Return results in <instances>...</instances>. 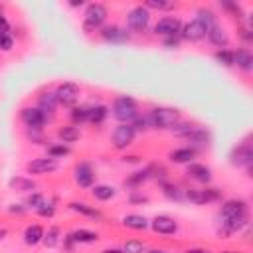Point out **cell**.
<instances>
[{
  "label": "cell",
  "mask_w": 253,
  "mask_h": 253,
  "mask_svg": "<svg viewBox=\"0 0 253 253\" xmlns=\"http://www.w3.org/2000/svg\"><path fill=\"white\" fill-rule=\"evenodd\" d=\"M113 117L121 123H132L136 117H138V111H136V101L128 95H121L115 99L113 103Z\"/></svg>",
  "instance_id": "obj_1"
},
{
  "label": "cell",
  "mask_w": 253,
  "mask_h": 253,
  "mask_svg": "<svg viewBox=\"0 0 253 253\" xmlns=\"http://www.w3.org/2000/svg\"><path fill=\"white\" fill-rule=\"evenodd\" d=\"M148 121L152 128H172L180 121V113L170 107H156L148 113Z\"/></svg>",
  "instance_id": "obj_2"
},
{
  "label": "cell",
  "mask_w": 253,
  "mask_h": 253,
  "mask_svg": "<svg viewBox=\"0 0 253 253\" xmlns=\"http://www.w3.org/2000/svg\"><path fill=\"white\" fill-rule=\"evenodd\" d=\"M150 22V12L144 8V6H134L128 16H126V24H128V30L134 32V34H142L146 30Z\"/></svg>",
  "instance_id": "obj_3"
},
{
  "label": "cell",
  "mask_w": 253,
  "mask_h": 253,
  "mask_svg": "<svg viewBox=\"0 0 253 253\" xmlns=\"http://www.w3.org/2000/svg\"><path fill=\"white\" fill-rule=\"evenodd\" d=\"M105 20H107V8L103 4L93 2V4L87 6V10H85V24H83L85 30H97V28H101L105 24Z\"/></svg>",
  "instance_id": "obj_4"
},
{
  "label": "cell",
  "mask_w": 253,
  "mask_h": 253,
  "mask_svg": "<svg viewBox=\"0 0 253 253\" xmlns=\"http://www.w3.org/2000/svg\"><path fill=\"white\" fill-rule=\"evenodd\" d=\"M180 30H182V24H180V20L174 18V16L160 18V20L156 22V26H154V34H156V36H162L164 40H166V38H176V36L180 34Z\"/></svg>",
  "instance_id": "obj_5"
},
{
  "label": "cell",
  "mask_w": 253,
  "mask_h": 253,
  "mask_svg": "<svg viewBox=\"0 0 253 253\" xmlns=\"http://www.w3.org/2000/svg\"><path fill=\"white\" fill-rule=\"evenodd\" d=\"M55 99H57L59 105H65V107L75 105V101L79 99V85L77 83H71V81L61 83L55 89Z\"/></svg>",
  "instance_id": "obj_6"
},
{
  "label": "cell",
  "mask_w": 253,
  "mask_h": 253,
  "mask_svg": "<svg viewBox=\"0 0 253 253\" xmlns=\"http://www.w3.org/2000/svg\"><path fill=\"white\" fill-rule=\"evenodd\" d=\"M47 119H51V117L45 115L43 111H40L38 107H26V109H22V121H24V125L30 126L32 130L42 128Z\"/></svg>",
  "instance_id": "obj_7"
},
{
  "label": "cell",
  "mask_w": 253,
  "mask_h": 253,
  "mask_svg": "<svg viewBox=\"0 0 253 253\" xmlns=\"http://www.w3.org/2000/svg\"><path fill=\"white\" fill-rule=\"evenodd\" d=\"M134 134H136V130H134L132 125L121 123V125L115 128V132H113V146H115V148H126V146L132 142Z\"/></svg>",
  "instance_id": "obj_8"
},
{
  "label": "cell",
  "mask_w": 253,
  "mask_h": 253,
  "mask_svg": "<svg viewBox=\"0 0 253 253\" xmlns=\"http://www.w3.org/2000/svg\"><path fill=\"white\" fill-rule=\"evenodd\" d=\"M93 180H95V170L89 162H81V164L75 166V182L81 188H91Z\"/></svg>",
  "instance_id": "obj_9"
},
{
  "label": "cell",
  "mask_w": 253,
  "mask_h": 253,
  "mask_svg": "<svg viewBox=\"0 0 253 253\" xmlns=\"http://www.w3.org/2000/svg\"><path fill=\"white\" fill-rule=\"evenodd\" d=\"M186 198L192 202V204H208V202H213L219 198V190L217 188H208V190H188L186 192Z\"/></svg>",
  "instance_id": "obj_10"
},
{
  "label": "cell",
  "mask_w": 253,
  "mask_h": 253,
  "mask_svg": "<svg viewBox=\"0 0 253 253\" xmlns=\"http://www.w3.org/2000/svg\"><path fill=\"white\" fill-rule=\"evenodd\" d=\"M53 170H57V160H53V158H36L32 162H28V172L30 174L42 176V174H49Z\"/></svg>",
  "instance_id": "obj_11"
},
{
  "label": "cell",
  "mask_w": 253,
  "mask_h": 253,
  "mask_svg": "<svg viewBox=\"0 0 253 253\" xmlns=\"http://www.w3.org/2000/svg\"><path fill=\"white\" fill-rule=\"evenodd\" d=\"M180 34H182V38H184L186 42H200V40L206 38V28H204L198 20H192V22H188V24L180 30Z\"/></svg>",
  "instance_id": "obj_12"
},
{
  "label": "cell",
  "mask_w": 253,
  "mask_h": 253,
  "mask_svg": "<svg viewBox=\"0 0 253 253\" xmlns=\"http://www.w3.org/2000/svg\"><path fill=\"white\" fill-rule=\"evenodd\" d=\"M243 213H247V204L243 200H227L221 206L219 217L221 219H227V217H235V215H243Z\"/></svg>",
  "instance_id": "obj_13"
},
{
  "label": "cell",
  "mask_w": 253,
  "mask_h": 253,
  "mask_svg": "<svg viewBox=\"0 0 253 253\" xmlns=\"http://www.w3.org/2000/svg\"><path fill=\"white\" fill-rule=\"evenodd\" d=\"M231 164L233 166H251L253 162V150L249 144H241L231 152Z\"/></svg>",
  "instance_id": "obj_14"
},
{
  "label": "cell",
  "mask_w": 253,
  "mask_h": 253,
  "mask_svg": "<svg viewBox=\"0 0 253 253\" xmlns=\"http://www.w3.org/2000/svg\"><path fill=\"white\" fill-rule=\"evenodd\" d=\"M150 227L156 231V233H162V235H170L178 229V223L168 217V215H156L152 221H150Z\"/></svg>",
  "instance_id": "obj_15"
},
{
  "label": "cell",
  "mask_w": 253,
  "mask_h": 253,
  "mask_svg": "<svg viewBox=\"0 0 253 253\" xmlns=\"http://www.w3.org/2000/svg\"><path fill=\"white\" fill-rule=\"evenodd\" d=\"M206 36H208V40H210L213 45H217V47H221V49H225L227 43H229V38H227L225 30H223L219 24L211 26L210 30H206Z\"/></svg>",
  "instance_id": "obj_16"
},
{
  "label": "cell",
  "mask_w": 253,
  "mask_h": 253,
  "mask_svg": "<svg viewBox=\"0 0 253 253\" xmlns=\"http://www.w3.org/2000/svg\"><path fill=\"white\" fill-rule=\"evenodd\" d=\"M101 36L107 42H111V43H121V42H126L128 40V32L123 30V28H119V26H107V28H103Z\"/></svg>",
  "instance_id": "obj_17"
},
{
  "label": "cell",
  "mask_w": 253,
  "mask_h": 253,
  "mask_svg": "<svg viewBox=\"0 0 253 253\" xmlns=\"http://www.w3.org/2000/svg\"><path fill=\"white\" fill-rule=\"evenodd\" d=\"M233 65L241 67L243 71H251L253 69V55H251V51L245 49V47L233 51Z\"/></svg>",
  "instance_id": "obj_18"
},
{
  "label": "cell",
  "mask_w": 253,
  "mask_h": 253,
  "mask_svg": "<svg viewBox=\"0 0 253 253\" xmlns=\"http://www.w3.org/2000/svg\"><path fill=\"white\" fill-rule=\"evenodd\" d=\"M188 174H190V178H194L196 182H202V184H208L211 180V170L206 164H190Z\"/></svg>",
  "instance_id": "obj_19"
},
{
  "label": "cell",
  "mask_w": 253,
  "mask_h": 253,
  "mask_svg": "<svg viewBox=\"0 0 253 253\" xmlns=\"http://www.w3.org/2000/svg\"><path fill=\"white\" fill-rule=\"evenodd\" d=\"M247 225V213L243 215H235V217H227V219H221V227H223V233H235L239 231L241 227Z\"/></svg>",
  "instance_id": "obj_20"
},
{
  "label": "cell",
  "mask_w": 253,
  "mask_h": 253,
  "mask_svg": "<svg viewBox=\"0 0 253 253\" xmlns=\"http://www.w3.org/2000/svg\"><path fill=\"white\" fill-rule=\"evenodd\" d=\"M196 156V148H176L170 152V160L176 164H190Z\"/></svg>",
  "instance_id": "obj_21"
},
{
  "label": "cell",
  "mask_w": 253,
  "mask_h": 253,
  "mask_svg": "<svg viewBox=\"0 0 253 253\" xmlns=\"http://www.w3.org/2000/svg\"><path fill=\"white\" fill-rule=\"evenodd\" d=\"M43 227L42 225H38V223H34V225H28L26 227V231H24V241L28 243V245H36V243H40L42 239H43Z\"/></svg>",
  "instance_id": "obj_22"
},
{
  "label": "cell",
  "mask_w": 253,
  "mask_h": 253,
  "mask_svg": "<svg viewBox=\"0 0 253 253\" xmlns=\"http://www.w3.org/2000/svg\"><path fill=\"white\" fill-rule=\"evenodd\" d=\"M38 103H40V107H38V109H40V111H43V113H45V115H49V117L53 115L55 107L59 105V103H57V99H55V93H43V95H40V101H38Z\"/></svg>",
  "instance_id": "obj_23"
},
{
  "label": "cell",
  "mask_w": 253,
  "mask_h": 253,
  "mask_svg": "<svg viewBox=\"0 0 253 253\" xmlns=\"http://www.w3.org/2000/svg\"><path fill=\"white\" fill-rule=\"evenodd\" d=\"M109 115V109L105 105H95V107H87V123H103Z\"/></svg>",
  "instance_id": "obj_24"
},
{
  "label": "cell",
  "mask_w": 253,
  "mask_h": 253,
  "mask_svg": "<svg viewBox=\"0 0 253 253\" xmlns=\"http://www.w3.org/2000/svg\"><path fill=\"white\" fill-rule=\"evenodd\" d=\"M186 138H188L190 142H194L196 146H206V144L210 142V132L204 130V128H200V126H194L192 132H190Z\"/></svg>",
  "instance_id": "obj_25"
},
{
  "label": "cell",
  "mask_w": 253,
  "mask_h": 253,
  "mask_svg": "<svg viewBox=\"0 0 253 253\" xmlns=\"http://www.w3.org/2000/svg\"><path fill=\"white\" fill-rule=\"evenodd\" d=\"M91 194H93L97 200L107 202V200H111V198L115 196V188H113V186H109V184H97V186H93Z\"/></svg>",
  "instance_id": "obj_26"
},
{
  "label": "cell",
  "mask_w": 253,
  "mask_h": 253,
  "mask_svg": "<svg viewBox=\"0 0 253 253\" xmlns=\"http://www.w3.org/2000/svg\"><path fill=\"white\" fill-rule=\"evenodd\" d=\"M69 208H71L73 211H79V213L87 215V217L101 219V211L95 210V208H91V206H87V204H83V202H73V204H69Z\"/></svg>",
  "instance_id": "obj_27"
},
{
  "label": "cell",
  "mask_w": 253,
  "mask_h": 253,
  "mask_svg": "<svg viewBox=\"0 0 253 253\" xmlns=\"http://www.w3.org/2000/svg\"><path fill=\"white\" fill-rule=\"evenodd\" d=\"M123 223L130 229H146L148 227V219L142 217V215H136V213H130V215H125L123 217Z\"/></svg>",
  "instance_id": "obj_28"
},
{
  "label": "cell",
  "mask_w": 253,
  "mask_h": 253,
  "mask_svg": "<svg viewBox=\"0 0 253 253\" xmlns=\"http://www.w3.org/2000/svg\"><path fill=\"white\" fill-rule=\"evenodd\" d=\"M69 235H71L73 243H93V241L99 239V235L95 231H89V229H77V231H73Z\"/></svg>",
  "instance_id": "obj_29"
},
{
  "label": "cell",
  "mask_w": 253,
  "mask_h": 253,
  "mask_svg": "<svg viewBox=\"0 0 253 253\" xmlns=\"http://www.w3.org/2000/svg\"><path fill=\"white\" fill-rule=\"evenodd\" d=\"M206 30H210L211 26H215L217 24V18H215V14L211 12V10H208V8H202V10H198V18H196Z\"/></svg>",
  "instance_id": "obj_30"
},
{
  "label": "cell",
  "mask_w": 253,
  "mask_h": 253,
  "mask_svg": "<svg viewBox=\"0 0 253 253\" xmlns=\"http://www.w3.org/2000/svg\"><path fill=\"white\" fill-rule=\"evenodd\" d=\"M10 188H12V190H18V192H32V190L36 188V184H34L30 178L18 176V178H12V180H10Z\"/></svg>",
  "instance_id": "obj_31"
},
{
  "label": "cell",
  "mask_w": 253,
  "mask_h": 253,
  "mask_svg": "<svg viewBox=\"0 0 253 253\" xmlns=\"http://www.w3.org/2000/svg\"><path fill=\"white\" fill-rule=\"evenodd\" d=\"M57 136H59L63 142H75V140L81 136V132H79V128H77L75 125H71V126H63V128H59Z\"/></svg>",
  "instance_id": "obj_32"
},
{
  "label": "cell",
  "mask_w": 253,
  "mask_h": 253,
  "mask_svg": "<svg viewBox=\"0 0 253 253\" xmlns=\"http://www.w3.org/2000/svg\"><path fill=\"white\" fill-rule=\"evenodd\" d=\"M47 247H55L59 243V227L57 225H51L47 229V233H43V239H42Z\"/></svg>",
  "instance_id": "obj_33"
},
{
  "label": "cell",
  "mask_w": 253,
  "mask_h": 253,
  "mask_svg": "<svg viewBox=\"0 0 253 253\" xmlns=\"http://www.w3.org/2000/svg\"><path fill=\"white\" fill-rule=\"evenodd\" d=\"M148 174H150V168H148V170H142V172H134V174H132L125 184H126V186H130V188H138V186L148 178Z\"/></svg>",
  "instance_id": "obj_34"
},
{
  "label": "cell",
  "mask_w": 253,
  "mask_h": 253,
  "mask_svg": "<svg viewBox=\"0 0 253 253\" xmlns=\"http://www.w3.org/2000/svg\"><path fill=\"white\" fill-rule=\"evenodd\" d=\"M47 154H49V158H63V156H67L69 154V148L61 142V144H51L49 148H47Z\"/></svg>",
  "instance_id": "obj_35"
},
{
  "label": "cell",
  "mask_w": 253,
  "mask_h": 253,
  "mask_svg": "<svg viewBox=\"0 0 253 253\" xmlns=\"http://www.w3.org/2000/svg\"><path fill=\"white\" fill-rule=\"evenodd\" d=\"M215 59L221 63V65H233V51H229V49H219V51H215Z\"/></svg>",
  "instance_id": "obj_36"
},
{
  "label": "cell",
  "mask_w": 253,
  "mask_h": 253,
  "mask_svg": "<svg viewBox=\"0 0 253 253\" xmlns=\"http://www.w3.org/2000/svg\"><path fill=\"white\" fill-rule=\"evenodd\" d=\"M71 121L75 125H81V123H87V107H75L71 111Z\"/></svg>",
  "instance_id": "obj_37"
},
{
  "label": "cell",
  "mask_w": 253,
  "mask_h": 253,
  "mask_svg": "<svg viewBox=\"0 0 253 253\" xmlns=\"http://www.w3.org/2000/svg\"><path fill=\"white\" fill-rule=\"evenodd\" d=\"M192 128H194V125H190V123H176L174 126H172V132L176 134V136H188L190 132H192Z\"/></svg>",
  "instance_id": "obj_38"
},
{
  "label": "cell",
  "mask_w": 253,
  "mask_h": 253,
  "mask_svg": "<svg viewBox=\"0 0 253 253\" xmlns=\"http://www.w3.org/2000/svg\"><path fill=\"white\" fill-rule=\"evenodd\" d=\"M146 247H144V243L142 241H136V239H130V241H126L125 243V247H123V251L125 253H142Z\"/></svg>",
  "instance_id": "obj_39"
},
{
  "label": "cell",
  "mask_w": 253,
  "mask_h": 253,
  "mask_svg": "<svg viewBox=\"0 0 253 253\" xmlns=\"http://www.w3.org/2000/svg\"><path fill=\"white\" fill-rule=\"evenodd\" d=\"M144 8H146V10H148V8H154V10H172V8H174V2H160V0H148Z\"/></svg>",
  "instance_id": "obj_40"
},
{
  "label": "cell",
  "mask_w": 253,
  "mask_h": 253,
  "mask_svg": "<svg viewBox=\"0 0 253 253\" xmlns=\"http://www.w3.org/2000/svg\"><path fill=\"white\" fill-rule=\"evenodd\" d=\"M12 45H14V40H12V36H10L8 32H0V49H4V51H10V49H12Z\"/></svg>",
  "instance_id": "obj_41"
},
{
  "label": "cell",
  "mask_w": 253,
  "mask_h": 253,
  "mask_svg": "<svg viewBox=\"0 0 253 253\" xmlns=\"http://www.w3.org/2000/svg\"><path fill=\"white\" fill-rule=\"evenodd\" d=\"M36 211H38L42 217H51V215H53V211H55V208H53V204H45V202H43Z\"/></svg>",
  "instance_id": "obj_42"
},
{
  "label": "cell",
  "mask_w": 253,
  "mask_h": 253,
  "mask_svg": "<svg viewBox=\"0 0 253 253\" xmlns=\"http://www.w3.org/2000/svg\"><path fill=\"white\" fill-rule=\"evenodd\" d=\"M162 188H164V194H166L168 198H174V200H180V198H182V194H180V190H178L176 186H172V184H164Z\"/></svg>",
  "instance_id": "obj_43"
},
{
  "label": "cell",
  "mask_w": 253,
  "mask_h": 253,
  "mask_svg": "<svg viewBox=\"0 0 253 253\" xmlns=\"http://www.w3.org/2000/svg\"><path fill=\"white\" fill-rule=\"evenodd\" d=\"M26 204H28L30 208H36V210H38V208L43 204V198H42L40 194H32V196L26 200Z\"/></svg>",
  "instance_id": "obj_44"
},
{
  "label": "cell",
  "mask_w": 253,
  "mask_h": 253,
  "mask_svg": "<svg viewBox=\"0 0 253 253\" xmlns=\"http://www.w3.org/2000/svg\"><path fill=\"white\" fill-rule=\"evenodd\" d=\"M8 22H6V18L2 16V12H0V32H8Z\"/></svg>",
  "instance_id": "obj_45"
},
{
  "label": "cell",
  "mask_w": 253,
  "mask_h": 253,
  "mask_svg": "<svg viewBox=\"0 0 253 253\" xmlns=\"http://www.w3.org/2000/svg\"><path fill=\"white\" fill-rule=\"evenodd\" d=\"M164 43H166L168 47H176V45H178V38H166Z\"/></svg>",
  "instance_id": "obj_46"
},
{
  "label": "cell",
  "mask_w": 253,
  "mask_h": 253,
  "mask_svg": "<svg viewBox=\"0 0 253 253\" xmlns=\"http://www.w3.org/2000/svg\"><path fill=\"white\" fill-rule=\"evenodd\" d=\"M24 210H26V208H20V206H12V208H10V211H12V213H22Z\"/></svg>",
  "instance_id": "obj_47"
},
{
  "label": "cell",
  "mask_w": 253,
  "mask_h": 253,
  "mask_svg": "<svg viewBox=\"0 0 253 253\" xmlns=\"http://www.w3.org/2000/svg\"><path fill=\"white\" fill-rule=\"evenodd\" d=\"M186 253H210L208 249H188Z\"/></svg>",
  "instance_id": "obj_48"
},
{
  "label": "cell",
  "mask_w": 253,
  "mask_h": 253,
  "mask_svg": "<svg viewBox=\"0 0 253 253\" xmlns=\"http://www.w3.org/2000/svg\"><path fill=\"white\" fill-rule=\"evenodd\" d=\"M103 253H125V251H119V249H105Z\"/></svg>",
  "instance_id": "obj_49"
},
{
  "label": "cell",
  "mask_w": 253,
  "mask_h": 253,
  "mask_svg": "<svg viewBox=\"0 0 253 253\" xmlns=\"http://www.w3.org/2000/svg\"><path fill=\"white\" fill-rule=\"evenodd\" d=\"M148 253H164L162 249H152V251H148Z\"/></svg>",
  "instance_id": "obj_50"
},
{
  "label": "cell",
  "mask_w": 253,
  "mask_h": 253,
  "mask_svg": "<svg viewBox=\"0 0 253 253\" xmlns=\"http://www.w3.org/2000/svg\"><path fill=\"white\" fill-rule=\"evenodd\" d=\"M4 235H6V229H0V239H2Z\"/></svg>",
  "instance_id": "obj_51"
},
{
  "label": "cell",
  "mask_w": 253,
  "mask_h": 253,
  "mask_svg": "<svg viewBox=\"0 0 253 253\" xmlns=\"http://www.w3.org/2000/svg\"><path fill=\"white\" fill-rule=\"evenodd\" d=\"M221 253H241V251H221Z\"/></svg>",
  "instance_id": "obj_52"
}]
</instances>
